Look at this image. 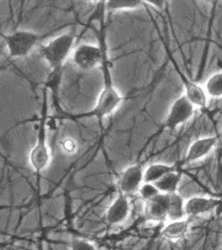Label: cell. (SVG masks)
Returning a JSON list of instances; mask_svg holds the SVG:
<instances>
[{
    "instance_id": "cell-9",
    "label": "cell",
    "mask_w": 222,
    "mask_h": 250,
    "mask_svg": "<svg viewBox=\"0 0 222 250\" xmlns=\"http://www.w3.org/2000/svg\"><path fill=\"white\" fill-rule=\"evenodd\" d=\"M143 214L147 221L160 223L167 221L168 216V194L161 193L157 197L144 202Z\"/></svg>"
},
{
    "instance_id": "cell-8",
    "label": "cell",
    "mask_w": 222,
    "mask_h": 250,
    "mask_svg": "<svg viewBox=\"0 0 222 250\" xmlns=\"http://www.w3.org/2000/svg\"><path fill=\"white\" fill-rule=\"evenodd\" d=\"M131 213V203L127 195L120 192L106 211L105 218L111 226H121L127 221Z\"/></svg>"
},
{
    "instance_id": "cell-13",
    "label": "cell",
    "mask_w": 222,
    "mask_h": 250,
    "mask_svg": "<svg viewBox=\"0 0 222 250\" xmlns=\"http://www.w3.org/2000/svg\"><path fill=\"white\" fill-rule=\"evenodd\" d=\"M190 229V223L188 219H183L180 221L168 222L166 226L162 229L161 235L168 240L177 241L184 238Z\"/></svg>"
},
{
    "instance_id": "cell-22",
    "label": "cell",
    "mask_w": 222,
    "mask_h": 250,
    "mask_svg": "<svg viewBox=\"0 0 222 250\" xmlns=\"http://www.w3.org/2000/svg\"><path fill=\"white\" fill-rule=\"evenodd\" d=\"M65 152H75L76 151V144L72 141H65V143L62 145Z\"/></svg>"
},
{
    "instance_id": "cell-4",
    "label": "cell",
    "mask_w": 222,
    "mask_h": 250,
    "mask_svg": "<svg viewBox=\"0 0 222 250\" xmlns=\"http://www.w3.org/2000/svg\"><path fill=\"white\" fill-rule=\"evenodd\" d=\"M12 59H22L29 56L41 39L40 34L30 30H18L2 35Z\"/></svg>"
},
{
    "instance_id": "cell-1",
    "label": "cell",
    "mask_w": 222,
    "mask_h": 250,
    "mask_svg": "<svg viewBox=\"0 0 222 250\" xmlns=\"http://www.w3.org/2000/svg\"><path fill=\"white\" fill-rule=\"evenodd\" d=\"M99 14H100V31H99V44L101 45L103 53V59L101 64L102 71V89L98 97L95 106L88 112L80 113L75 115V118H95L100 123H102L105 119L113 115L122 104L125 97L115 86L111 76L110 70V60L108 54V44H107V30L106 22L104 18L105 13V1L99 2Z\"/></svg>"
},
{
    "instance_id": "cell-18",
    "label": "cell",
    "mask_w": 222,
    "mask_h": 250,
    "mask_svg": "<svg viewBox=\"0 0 222 250\" xmlns=\"http://www.w3.org/2000/svg\"><path fill=\"white\" fill-rule=\"evenodd\" d=\"M144 4V1L140 0H109L105 1V8L111 12L133 11L141 9Z\"/></svg>"
},
{
    "instance_id": "cell-16",
    "label": "cell",
    "mask_w": 222,
    "mask_h": 250,
    "mask_svg": "<svg viewBox=\"0 0 222 250\" xmlns=\"http://www.w3.org/2000/svg\"><path fill=\"white\" fill-rule=\"evenodd\" d=\"M175 167L166 164H153L144 170V183L155 184L168 173L175 171Z\"/></svg>"
},
{
    "instance_id": "cell-19",
    "label": "cell",
    "mask_w": 222,
    "mask_h": 250,
    "mask_svg": "<svg viewBox=\"0 0 222 250\" xmlns=\"http://www.w3.org/2000/svg\"><path fill=\"white\" fill-rule=\"evenodd\" d=\"M161 193V192L155 186V184H150V183H144L139 191V195L141 196V198L144 202H147L157 197Z\"/></svg>"
},
{
    "instance_id": "cell-11",
    "label": "cell",
    "mask_w": 222,
    "mask_h": 250,
    "mask_svg": "<svg viewBox=\"0 0 222 250\" xmlns=\"http://www.w3.org/2000/svg\"><path fill=\"white\" fill-rule=\"evenodd\" d=\"M221 204V200L204 197L195 196L185 201V211L187 217H197L209 213L217 208Z\"/></svg>"
},
{
    "instance_id": "cell-12",
    "label": "cell",
    "mask_w": 222,
    "mask_h": 250,
    "mask_svg": "<svg viewBox=\"0 0 222 250\" xmlns=\"http://www.w3.org/2000/svg\"><path fill=\"white\" fill-rule=\"evenodd\" d=\"M182 83L184 87V95L189 102L196 108H206L208 105L209 97L203 87V85L187 80L182 76Z\"/></svg>"
},
{
    "instance_id": "cell-10",
    "label": "cell",
    "mask_w": 222,
    "mask_h": 250,
    "mask_svg": "<svg viewBox=\"0 0 222 250\" xmlns=\"http://www.w3.org/2000/svg\"><path fill=\"white\" fill-rule=\"evenodd\" d=\"M218 144V138L215 136L203 137L196 140L189 146L184 162L186 164H193L207 157Z\"/></svg>"
},
{
    "instance_id": "cell-3",
    "label": "cell",
    "mask_w": 222,
    "mask_h": 250,
    "mask_svg": "<svg viewBox=\"0 0 222 250\" xmlns=\"http://www.w3.org/2000/svg\"><path fill=\"white\" fill-rule=\"evenodd\" d=\"M76 35L74 33H65L60 35L44 45H41L40 53L42 59L49 67L57 72L63 63L72 56L75 49Z\"/></svg>"
},
{
    "instance_id": "cell-2",
    "label": "cell",
    "mask_w": 222,
    "mask_h": 250,
    "mask_svg": "<svg viewBox=\"0 0 222 250\" xmlns=\"http://www.w3.org/2000/svg\"><path fill=\"white\" fill-rule=\"evenodd\" d=\"M47 119H48V99L47 90H43V103L41 108L40 120L37 136V143L29 154V163L33 170L40 174L50 167L52 153L47 142Z\"/></svg>"
},
{
    "instance_id": "cell-5",
    "label": "cell",
    "mask_w": 222,
    "mask_h": 250,
    "mask_svg": "<svg viewBox=\"0 0 222 250\" xmlns=\"http://www.w3.org/2000/svg\"><path fill=\"white\" fill-rule=\"evenodd\" d=\"M71 58L76 67L88 72L101 67L103 53L100 44L83 43L74 49Z\"/></svg>"
},
{
    "instance_id": "cell-17",
    "label": "cell",
    "mask_w": 222,
    "mask_h": 250,
    "mask_svg": "<svg viewBox=\"0 0 222 250\" xmlns=\"http://www.w3.org/2000/svg\"><path fill=\"white\" fill-rule=\"evenodd\" d=\"M209 99L222 98V72L211 75L203 84Z\"/></svg>"
},
{
    "instance_id": "cell-14",
    "label": "cell",
    "mask_w": 222,
    "mask_h": 250,
    "mask_svg": "<svg viewBox=\"0 0 222 250\" xmlns=\"http://www.w3.org/2000/svg\"><path fill=\"white\" fill-rule=\"evenodd\" d=\"M185 211V201L182 196L177 192L173 194H168V216L167 221H180L186 219Z\"/></svg>"
},
{
    "instance_id": "cell-15",
    "label": "cell",
    "mask_w": 222,
    "mask_h": 250,
    "mask_svg": "<svg viewBox=\"0 0 222 250\" xmlns=\"http://www.w3.org/2000/svg\"><path fill=\"white\" fill-rule=\"evenodd\" d=\"M182 180V173L175 170L162 177L160 181L155 183V186L163 194H173L178 192Z\"/></svg>"
},
{
    "instance_id": "cell-21",
    "label": "cell",
    "mask_w": 222,
    "mask_h": 250,
    "mask_svg": "<svg viewBox=\"0 0 222 250\" xmlns=\"http://www.w3.org/2000/svg\"><path fill=\"white\" fill-rule=\"evenodd\" d=\"M144 3H147L151 6H153L155 9H158V10H161L164 8V5H165V1H162V0H151V1H144Z\"/></svg>"
},
{
    "instance_id": "cell-7",
    "label": "cell",
    "mask_w": 222,
    "mask_h": 250,
    "mask_svg": "<svg viewBox=\"0 0 222 250\" xmlns=\"http://www.w3.org/2000/svg\"><path fill=\"white\" fill-rule=\"evenodd\" d=\"M144 170L145 168L139 164L126 167L119 179L120 192L127 196L139 194L140 189L144 184Z\"/></svg>"
},
{
    "instance_id": "cell-20",
    "label": "cell",
    "mask_w": 222,
    "mask_h": 250,
    "mask_svg": "<svg viewBox=\"0 0 222 250\" xmlns=\"http://www.w3.org/2000/svg\"><path fill=\"white\" fill-rule=\"evenodd\" d=\"M70 250H98V248L87 239L76 238L70 244Z\"/></svg>"
},
{
    "instance_id": "cell-6",
    "label": "cell",
    "mask_w": 222,
    "mask_h": 250,
    "mask_svg": "<svg viewBox=\"0 0 222 250\" xmlns=\"http://www.w3.org/2000/svg\"><path fill=\"white\" fill-rule=\"evenodd\" d=\"M195 111L196 107L182 94L171 105L164 122V127L170 130L179 128L192 119Z\"/></svg>"
}]
</instances>
